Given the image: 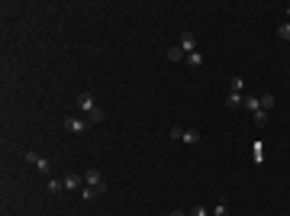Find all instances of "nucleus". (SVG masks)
Returning a JSON list of instances; mask_svg holds the SVG:
<instances>
[{
  "label": "nucleus",
  "instance_id": "9d476101",
  "mask_svg": "<svg viewBox=\"0 0 290 216\" xmlns=\"http://www.w3.org/2000/svg\"><path fill=\"white\" fill-rule=\"evenodd\" d=\"M274 103H277L274 94H261V110H265V113H271V110H274Z\"/></svg>",
  "mask_w": 290,
  "mask_h": 216
},
{
  "label": "nucleus",
  "instance_id": "6ab92c4d",
  "mask_svg": "<svg viewBox=\"0 0 290 216\" xmlns=\"http://www.w3.org/2000/svg\"><path fill=\"white\" fill-rule=\"evenodd\" d=\"M277 36H281V39H290V20H287V23H281V26H277Z\"/></svg>",
  "mask_w": 290,
  "mask_h": 216
},
{
  "label": "nucleus",
  "instance_id": "423d86ee",
  "mask_svg": "<svg viewBox=\"0 0 290 216\" xmlns=\"http://www.w3.org/2000/svg\"><path fill=\"white\" fill-rule=\"evenodd\" d=\"M61 181H65V191H81V187H84V178H81L77 171H68Z\"/></svg>",
  "mask_w": 290,
  "mask_h": 216
},
{
  "label": "nucleus",
  "instance_id": "a211bd4d",
  "mask_svg": "<svg viewBox=\"0 0 290 216\" xmlns=\"http://www.w3.org/2000/svg\"><path fill=\"white\" fill-rule=\"evenodd\" d=\"M255 126H258V129H261V126H267V113H265V110L255 113Z\"/></svg>",
  "mask_w": 290,
  "mask_h": 216
},
{
  "label": "nucleus",
  "instance_id": "2eb2a0df",
  "mask_svg": "<svg viewBox=\"0 0 290 216\" xmlns=\"http://www.w3.org/2000/svg\"><path fill=\"white\" fill-rule=\"evenodd\" d=\"M213 216H229V200H226V197H219V203H216Z\"/></svg>",
  "mask_w": 290,
  "mask_h": 216
},
{
  "label": "nucleus",
  "instance_id": "20e7f679",
  "mask_svg": "<svg viewBox=\"0 0 290 216\" xmlns=\"http://www.w3.org/2000/svg\"><path fill=\"white\" fill-rule=\"evenodd\" d=\"M61 126H65L68 132H87L91 120H84V116H65V120H61Z\"/></svg>",
  "mask_w": 290,
  "mask_h": 216
},
{
  "label": "nucleus",
  "instance_id": "7ed1b4c3",
  "mask_svg": "<svg viewBox=\"0 0 290 216\" xmlns=\"http://www.w3.org/2000/svg\"><path fill=\"white\" fill-rule=\"evenodd\" d=\"M171 139L184 142V145H200V132L197 129H181V126H174V129H171Z\"/></svg>",
  "mask_w": 290,
  "mask_h": 216
},
{
  "label": "nucleus",
  "instance_id": "1a4fd4ad",
  "mask_svg": "<svg viewBox=\"0 0 290 216\" xmlns=\"http://www.w3.org/2000/svg\"><path fill=\"white\" fill-rule=\"evenodd\" d=\"M165 58H168V62H184L187 55H184V48H181V46H171L168 52H165Z\"/></svg>",
  "mask_w": 290,
  "mask_h": 216
},
{
  "label": "nucleus",
  "instance_id": "aec40b11",
  "mask_svg": "<svg viewBox=\"0 0 290 216\" xmlns=\"http://www.w3.org/2000/svg\"><path fill=\"white\" fill-rule=\"evenodd\" d=\"M191 216H210V210H206V207H203V203H197V207H193V210H191Z\"/></svg>",
  "mask_w": 290,
  "mask_h": 216
},
{
  "label": "nucleus",
  "instance_id": "ddd939ff",
  "mask_svg": "<svg viewBox=\"0 0 290 216\" xmlns=\"http://www.w3.org/2000/svg\"><path fill=\"white\" fill-rule=\"evenodd\" d=\"M100 193H103V191H97V187H81V197H84V200H97V197H100Z\"/></svg>",
  "mask_w": 290,
  "mask_h": 216
},
{
  "label": "nucleus",
  "instance_id": "39448f33",
  "mask_svg": "<svg viewBox=\"0 0 290 216\" xmlns=\"http://www.w3.org/2000/svg\"><path fill=\"white\" fill-rule=\"evenodd\" d=\"M84 184H87V187H97V191H107V181H103V174H100L97 168L84 171Z\"/></svg>",
  "mask_w": 290,
  "mask_h": 216
},
{
  "label": "nucleus",
  "instance_id": "f3484780",
  "mask_svg": "<svg viewBox=\"0 0 290 216\" xmlns=\"http://www.w3.org/2000/svg\"><path fill=\"white\" fill-rule=\"evenodd\" d=\"M65 191V181H58V178H48V193H61Z\"/></svg>",
  "mask_w": 290,
  "mask_h": 216
},
{
  "label": "nucleus",
  "instance_id": "f257e3e1",
  "mask_svg": "<svg viewBox=\"0 0 290 216\" xmlns=\"http://www.w3.org/2000/svg\"><path fill=\"white\" fill-rule=\"evenodd\" d=\"M77 110H81V113H84V120H91V123H100V120H103V110L97 107V100H94L91 91L77 94Z\"/></svg>",
  "mask_w": 290,
  "mask_h": 216
},
{
  "label": "nucleus",
  "instance_id": "0eeeda50",
  "mask_svg": "<svg viewBox=\"0 0 290 216\" xmlns=\"http://www.w3.org/2000/svg\"><path fill=\"white\" fill-rule=\"evenodd\" d=\"M177 46L184 48V55L197 52V36H193V32H181V42H177Z\"/></svg>",
  "mask_w": 290,
  "mask_h": 216
},
{
  "label": "nucleus",
  "instance_id": "f8f14e48",
  "mask_svg": "<svg viewBox=\"0 0 290 216\" xmlns=\"http://www.w3.org/2000/svg\"><path fill=\"white\" fill-rule=\"evenodd\" d=\"M242 100H245V94H232V91H229V97H226V107L236 110V107H242Z\"/></svg>",
  "mask_w": 290,
  "mask_h": 216
},
{
  "label": "nucleus",
  "instance_id": "dca6fc26",
  "mask_svg": "<svg viewBox=\"0 0 290 216\" xmlns=\"http://www.w3.org/2000/svg\"><path fill=\"white\" fill-rule=\"evenodd\" d=\"M242 87H245L242 74H236V77H232V81H229V91H232V94H242Z\"/></svg>",
  "mask_w": 290,
  "mask_h": 216
},
{
  "label": "nucleus",
  "instance_id": "f03ea898",
  "mask_svg": "<svg viewBox=\"0 0 290 216\" xmlns=\"http://www.w3.org/2000/svg\"><path fill=\"white\" fill-rule=\"evenodd\" d=\"M26 162H29L39 174H52V162H48L46 155H39V152H32V148H29V152H26Z\"/></svg>",
  "mask_w": 290,
  "mask_h": 216
},
{
  "label": "nucleus",
  "instance_id": "4468645a",
  "mask_svg": "<svg viewBox=\"0 0 290 216\" xmlns=\"http://www.w3.org/2000/svg\"><path fill=\"white\" fill-rule=\"evenodd\" d=\"M252 158H255V162H265V142H255V145H252Z\"/></svg>",
  "mask_w": 290,
  "mask_h": 216
},
{
  "label": "nucleus",
  "instance_id": "412c9836",
  "mask_svg": "<svg viewBox=\"0 0 290 216\" xmlns=\"http://www.w3.org/2000/svg\"><path fill=\"white\" fill-rule=\"evenodd\" d=\"M168 216H187V213H184V210H171Z\"/></svg>",
  "mask_w": 290,
  "mask_h": 216
},
{
  "label": "nucleus",
  "instance_id": "6e6552de",
  "mask_svg": "<svg viewBox=\"0 0 290 216\" xmlns=\"http://www.w3.org/2000/svg\"><path fill=\"white\" fill-rule=\"evenodd\" d=\"M242 107L252 110V113H258V110H261V97H258V94H248V97L242 100Z\"/></svg>",
  "mask_w": 290,
  "mask_h": 216
},
{
  "label": "nucleus",
  "instance_id": "9b49d317",
  "mask_svg": "<svg viewBox=\"0 0 290 216\" xmlns=\"http://www.w3.org/2000/svg\"><path fill=\"white\" fill-rule=\"evenodd\" d=\"M184 62L191 65V68H200V65H203V52H200V48H197V52H191V55H187V58H184Z\"/></svg>",
  "mask_w": 290,
  "mask_h": 216
}]
</instances>
